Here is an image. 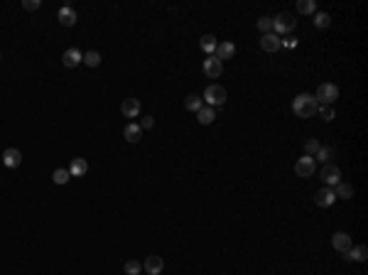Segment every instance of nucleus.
Returning a JSON list of instances; mask_svg holds the SVG:
<instances>
[{"label": "nucleus", "mask_w": 368, "mask_h": 275, "mask_svg": "<svg viewBox=\"0 0 368 275\" xmlns=\"http://www.w3.org/2000/svg\"><path fill=\"white\" fill-rule=\"evenodd\" d=\"M260 47H263V52H277L282 47V39L275 32H268V35H263V39H260Z\"/></svg>", "instance_id": "f8f14e48"}, {"label": "nucleus", "mask_w": 368, "mask_h": 275, "mask_svg": "<svg viewBox=\"0 0 368 275\" xmlns=\"http://www.w3.org/2000/svg\"><path fill=\"white\" fill-rule=\"evenodd\" d=\"M331 157H334V147H319V152L314 155V160H319V162H329Z\"/></svg>", "instance_id": "bb28decb"}, {"label": "nucleus", "mask_w": 368, "mask_h": 275, "mask_svg": "<svg viewBox=\"0 0 368 275\" xmlns=\"http://www.w3.org/2000/svg\"><path fill=\"white\" fill-rule=\"evenodd\" d=\"M184 108H187V111H192V113H197V111H202V108H204V101H202V96H197V93H189V96L184 98Z\"/></svg>", "instance_id": "412c9836"}, {"label": "nucleus", "mask_w": 368, "mask_h": 275, "mask_svg": "<svg viewBox=\"0 0 368 275\" xmlns=\"http://www.w3.org/2000/svg\"><path fill=\"white\" fill-rule=\"evenodd\" d=\"M84 64H86V67H98V64H101V54H98V52H86V54H84Z\"/></svg>", "instance_id": "c756f323"}, {"label": "nucleus", "mask_w": 368, "mask_h": 275, "mask_svg": "<svg viewBox=\"0 0 368 275\" xmlns=\"http://www.w3.org/2000/svg\"><path fill=\"white\" fill-rule=\"evenodd\" d=\"M69 180H72V175H69V170H64V167L54 170V175H52V182L54 184H67Z\"/></svg>", "instance_id": "a878e982"}, {"label": "nucleus", "mask_w": 368, "mask_h": 275, "mask_svg": "<svg viewBox=\"0 0 368 275\" xmlns=\"http://www.w3.org/2000/svg\"><path fill=\"white\" fill-rule=\"evenodd\" d=\"M317 113H319L324 121H334V118H336V111L331 108V106H317Z\"/></svg>", "instance_id": "7c9ffc66"}, {"label": "nucleus", "mask_w": 368, "mask_h": 275, "mask_svg": "<svg viewBox=\"0 0 368 275\" xmlns=\"http://www.w3.org/2000/svg\"><path fill=\"white\" fill-rule=\"evenodd\" d=\"M285 47H297V39H287V42H282Z\"/></svg>", "instance_id": "f704fd0d"}, {"label": "nucleus", "mask_w": 368, "mask_h": 275, "mask_svg": "<svg viewBox=\"0 0 368 275\" xmlns=\"http://www.w3.org/2000/svg\"><path fill=\"white\" fill-rule=\"evenodd\" d=\"M20 162H22V152H20L18 147H8L5 152H3V165L5 167H20Z\"/></svg>", "instance_id": "ddd939ff"}, {"label": "nucleus", "mask_w": 368, "mask_h": 275, "mask_svg": "<svg viewBox=\"0 0 368 275\" xmlns=\"http://www.w3.org/2000/svg\"><path fill=\"white\" fill-rule=\"evenodd\" d=\"M126 273L128 275H140L143 273V263H140V260H128V263H126Z\"/></svg>", "instance_id": "c85d7f7f"}, {"label": "nucleus", "mask_w": 368, "mask_h": 275, "mask_svg": "<svg viewBox=\"0 0 368 275\" xmlns=\"http://www.w3.org/2000/svg\"><path fill=\"white\" fill-rule=\"evenodd\" d=\"M294 25H297V20H294L292 13H280L273 18V32L275 35H287V32H292Z\"/></svg>", "instance_id": "20e7f679"}, {"label": "nucleus", "mask_w": 368, "mask_h": 275, "mask_svg": "<svg viewBox=\"0 0 368 275\" xmlns=\"http://www.w3.org/2000/svg\"><path fill=\"white\" fill-rule=\"evenodd\" d=\"M319 175H322V180H324L327 187H331V189L341 182V170H339L336 165H331V162H327V165L322 167V172H319Z\"/></svg>", "instance_id": "39448f33"}, {"label": "nucleus", "mask_w": 368, "mask_h": 275, "mask_svg": "<svg viewBox=\"0 0 368 275\" xmlns=\"http://www.w3.org/2000/svg\"><path fill=\"white\" fill-rule=\"evenodd\" d=\"M86 172H89V162L84 157H74L72 165H69V175L72 177H84Z\"/></svg>", "instance_id": "a211bd4d"}, {"label": "nucleus", "mask_w": 368, "mask_h": 275, "mask_svg": "<svg viewBox=\"0 0 368 275\" xmlns=\"http://www.w3.org/2000/svg\"><path fill=\"white\" fill-rule=\"evenodd\" d=\"M319 140H307V143H304V152H307V155H310V157H314V155H317V152H319Z\"/></svg>", "instance_id": "2f4dec72"}, {"label": "nucleus", "mask_w": 368, "mask_h": 275, "mask_svg": "<svg viewBox=\"0 0 368 275\" xmlns=\"http://www.w3.org/2000/svg\"><path fill=\"white\" fill-rule=\"evenodd\" d=\"M62 62H64V67H69V69H72V67H79V64H81V62H84V52H79V49H67V52H64V54H62Z\"/></svg>", "instance_id": "2eb2a0df"}, {"label": "nucleus", "mask_w": 368, "mask_h": 275, "mask_svg": "<svg viewBox=\"0 0 368 275\" xmlns=\"http://www.w3.org/2000/svg\"><path fill=\"white\" fill-rule=\"evenodd\" d=\"M317 101H314L312 93H299L297 98L292 101V111L297 118H312L314 113H317Z\"/></svg>", "instance_id": "f257e3e1"}, {"label": "nucleus", "mask_w": 368, "mask_h": 275, "mask_svg": "<svg viewBox=\"0 0 368 275\" xmlns=\"http://www.w3.org/2000/svg\"><path fill=\"white\" fill-rule=\"evenodd\" d=\"M22 8H25V10H39V8H42V0H25Z\"/></svg>", "instance_id": "473e14b6"}, {"label": "nucleus", "mask_w": 368, "mask_h": 275, "mask_svg": "<svg viewBox=\"0 0 368 275\" xmlns=\"http://www.w3.org/2000/svg\"><path fill=\"white\" fill-rule=\"evenodd\" d=\"M199 44H202V49H204V52H206V54L211 57L214 52H216V44H219V42H216V37H214V35H204Z\"/></svg>", "instance_id": "5701e85b"}, {"label": "nucleus", "mask_w": 368, "mask_h": 275, "mask_svg": "<svg viewBox=\"0 0 368 275\" xmlns=\"http://www.w3.org/2000/svg\"><path fill=\"white\" fill-rule=\"evenodd\" d=\"M314 10H317L314 0H299L297 3V13H302V15H314Z\"/></svg>", "instance_id": "b1692460"}, {"label": "nucleus", "mask_w": 368, "mask_h": 275, "mask_svg": "<svg viewBox=\"0 0 368 275\" xmlns=\"http://www.w3.org/2000/svg\"><path fill=\"white\" fill-rule=\"evenodd\" d=\"M331 246L339 251V253H346L351 248V236L346 234V231H336L334 236H331Z\"/></svg>", "instance_id": "9d476101"}, {"label": "nucleus", "mask_w": 368, "mask_h": 275, "mask_svg": "<svg viewBox=\"0 0 368 275\" xmlns=\"http://www.w3.org/2000/svg\"><path fill=\"white\" fill-rule=\"evenodd\" d=\"M329 25H331L329 13H314V27H319V30H327Z\"/></svg>", "instance_id": "393cba45"}, {"label": "nucleus", "mask_w": 368, "mask_h": 275, "mask_svg": "<svg viewBox=\"0 0 368 275\" xmlns=\"http://www.w3.org/2000/svg\"><path fill=\"white\" fill-rule=\"evenodd\" d=\"M56 20H59V25H64V27H74L79 18H76V10H74L72 5H64V8L56 10Z\"/></svg>", "instance_id": "0eeeda50"}, {"label": "nucleus", "mask_w": 368, "mask_h": 275, "mask_svg": "<svg viewBox=\"0 0 368 275\" xmlns=\"http://www.w3.org/2000/svg\"><path fill=\"white\" fill-rule=\"evenodd\" d=\"M258 30H260L263 35H268V32H273V18H268V15H263V18L258 20Z\"/></svg>", "instance_id": "cd10ccee"}, {"label": "nucleus", "mask_w": 368, "mask_h": 275, "mask_svg": "<svg viewBox=\"0 0 368 275\" xmlns=\"http://www.w3.org/2000/svg\"><path fill=\"white\" fill-rule=\"evenodd\" d=\"M143 268L147 270V275H160L165 270V260H162V256H147Z\"/></svg>", "instance_id": "9b49d317"}, {"label": "nucleus", "mask_w": 368, "mask_h": 275, "mask_svg": "<svg viewBox=\"0 0 368 275\" xmlns=\"http://www.w3.org/2000/svg\"><path fill=\"white\" fill-rule=\"evenodd\" d=\"M221 72H223V62H219L214 54L209 57V59H204V74L209 79H219Z\"/></svg>", "instance_id": "6e6552de"}, {"label": "nucleus", "mask_w": 368, "mask_h": 275, "mask_svg": "<svg viewBox=\"0 0 368 275\" xmlns=\"http://www.w3.org/2000/svg\"><path fill=\"white\" fill-rule=\"evenodd\" d=\"M339 98V89L329 84V81H324V84H319L317 86V93H314V101L319 103V106H331L334 101Z\"/></svg>", "instance_id": "f03ea898"}, {"label": "nucleus", "mask_w": 368, "mask_h": 275, "mask_svg": "<svg viewBox=\"0 0 368 275\" xmlns=\"http://www.w3.org/2000/svg\"><path fill=\"white\" fill-rule=\"evenodd\" d=\"M334 199H336V194H334V189H331V187H322V189H317V192H314V204H317L319 209H327V206H331Z\"/></svg>", "instance_id": "423d86ee"}, {"label": "nucleus", "mask_w": 368, "mask_h": 275, "mask_svg": "<svg viewBox=\"0 0 368 275\" xmlns=\"http://www.w3.org/2000/svg\"><path fill=\"white\" fill-rule=\"evenodd\" d=\"M140 108H143V106H140L138 98H126L123 106H120V113H123L126 118H138V116H140Z\"/></svg>", "instance_id": "4468645a"}, {"label": "nucleus", "mask_w": 368, "mask_h": 275, "mask_svg": "<svg viewBox=\"0 0 368 275\" xmlns=\"http://www.w3.org/2000/svg\"><path fill=\"white\" fill-rule=\"evenodd\" d=\"M202 101H206L211 108H219L226 103V89L219 86V84H211V86H206V91H204Z\"/></svg>", "instance_id": "7ed1b4c3"}, {"label": "nucleus", "mask_w": 368, "mask_h": 275, "mask_svg": "<svg viewBox=\"0 0 368 275\" xmlns=\"http://www.w3.org/2000/svg\"><path fill=\"white\" fill-rule=\"evenodd\" d=\"M334 194H336V199H351V197H353V184L339 182L334 187Z\"/></svg>", "instance_id": "4be33fe9"}, {"label": "nucleus", "mask_w": 368, "mask_h": 275, "mask_svg": "<svg viewBox=\"0 0 368 275\" xmlns=\"http://www.w3.org/2000/svg\"><path fill=\"white\" fill-rule=\"evenodd\" d=\"M233 54H236V44H231V42H219V44H216V52H214V57H216L219 62H223V59H231Z\"/></svg>", "instance_id": "dca6fc26"}, {"label": "nucleus", "mask_w": 368, "mask_h": 275, "mask_svg": "<svg viewBox=\"0 0 368 275\" xmlns=\"http://www.w3.org/2000/svg\"><path fill=\"white\" fill-rule=\"evenodd\" d=\"M123 135H126V140H128V143H138V140L143 138V128H140L138 123H128L126 130H123Z\"/></svg>", "instance_id": "6ab92c4d"}, {"label": "nucleus", "mask_w": 368, "mask_h": 275, "mask_svg": "<svg viewBox=\"0 0 368 275\" xmlns=\"http://www.w3.org/2000/svg\"><path fill=\"white\" fill-rule=\"evenodd\" d=\"M214 118H216V108H211V106H204L202 111H197V121H199L202 126L214 123Z\"/></svg>", "instance_id": "aec40b11"}, {"label": "nucleus", "mask_w": 368, "mask_h": 275, "mask_svg": "<svg viewBox=\"0 0 368 275\" xmlns=\"http://www.w3.org/2000/svg\"><path fill=\"white\" fill-rule=\"evenodd\" d=\"M138 126H140L143 130H150L152 126H155V118H152V116H145V118H143V121H140Z\"/></svg>", "instance_id": "72a5a7b5"}, {"label": "nucleus", "mask_w": 368, "mask_h": 275, "mask_svg": "<svg viewBox=\"0 0 368 275\" xmlns=\"http://www.w3.org/2000/svg\"><path fill=\"white\" fill-rule=\"evenodd\" d=\"M294 172H297L299 177H312L314 175V157H310V155L299 157V160L294 162Z\"/></svg>", "instance_id": "1a4fd4ad"}, {"label": "nucleus", "mask_w": 368, "mask_h": 275, "mask_svg": "<svg viewBox=\"0 0 368 275\" xmlns=\"http://www.w3.org/2000/svg\"><path fill=\"white\" fill-rule=\"evenodd\" d=\"M344 258H346V260H356V263H363L368 258V248L366 246H351L349 251L344 253Z\"/></svg>", "instance_id": "f3484780"}]
</instances>
